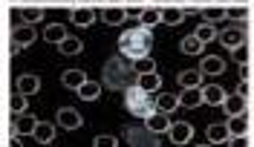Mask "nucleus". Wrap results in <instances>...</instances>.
Segmentation results:
<instances>
[{
  "instance_id": "obj_24",
  "label": "nucleus",
  "mask_w": 254,
  "mask_h": 147,
  "mask_svg": "<svg viewBox=\"0 0 254 147\" xmlns=\"http://www.w3.org/2000/svg\"><path fill=\"white\" fill-rule=\"evenodd\" d=\"M202 96H205L208 104H217V107H220V104H222V98L228 96V93L222 90L220 84H208V87H202Z\"/></svg>"
},
{
  "instance_id": "obj_16",
  "label": "nucleus",
  "mask_w": 254,
  "mask_h": 147,
  "mask_svg": "<svg viewBox=\"0 0 254 147\" xmlns=\"http://www.w3.org/2000/svg\"><path fill=\"white\" fill-rule=\"evenodd\" d=\"M228 139H231L228 124H211V127H208V142H211V145H225Z\"/></svg>"
},
{
  "instance_id": "obj_38",
  "label": "nucleus",
  "mask_w": 254,
  "mask_h": 147,
  "mask_svg": "<svg viewBox=\"0 0 254 147\" xmlns=\"http://www.w3.org/2000/svg\"><path fill=\"white\" fill-rule=\"evenodd\" d=\"M127 9V17H139L144 12V6H125Z\"/></svg>"
},
{
  "instance_id": "obj_34",
  "label": "nucleus",
  "mask_w": 254,
  "mask_h": 147,
  "mask_svg": "<svg viewBox=\"0 0 254 147\" xmlns=\"http://www.w3.org/2000/svg\"><path fill=\"white\" fill-rule=\"evenodd\" d=\"M228 17H234V20H246L249 17V6H228Z\"/></svg>"
},
{
  "instance_id": "obj_11",
  "label": "nucleus",
  "mask_w": 254,
  "mask_h": 147,
  "mask_svg": "<svg viewBox=\"0 0 254 147\" xmlns=\"http://www.w3.org/2000/svg\"><path fill=\"white\" fill-rule=\"evenodd\" d=\"M202 69H185V72H179L176 75V84L182 87V90H190V87H199L202 84Z\"/></svg>"
},
{
  "instance_id": "obj_29",
  "label": "nucleus",
  "mask_w": 254,
  "mask_h": 147,
  "mask_svg": "<svg viewBox=\"0 0 254 147\" xmlns=\"http://www.w3.org/2000/svg\"><path fill=\"white\" fill-rule=\"evenodd\" d=\"M58 49H61L64 55H78L81 49H84V44H81L78 38H69V35H66L61 44H58Z\"/></svg>"
},
{
  "instance_id": "obj_8",
  "label": "nucleus",
  "mask_w": 254,
  "mask_h": 147,
  "mask_svg": "<svg viewBox=\"0 0 254 147\" xmlns=\"http://www.w3.org/2000/svg\"><path fill=\"white\" fill-rule=\"evenodd\" d=\"M199 104H205L202 87H190V90H185V93L179 96V107H188V110H193V107H199Z\"/></svg>"
},
{
  "instance_id": "obj_31",
  "label": "nucleus",
  "mask_w": 254,
  "mask_h": 147,
  "mask_svg": "<svg viewBox=\"0 0 254 147\" xmlns=\"http://www.w3.org/2000/svg\"><path fill=\"white\" fill-rule=\"evenodd\" d=\"M196 38H199V41H202V44H211V41H214V38H220V32H217V29H214V23H202V26H199V29H196Z\"/></svg>"
},
{
  "instance_id": "obj_4",
  "label": "nucleus",
  "mask_w": 254,
  "mask_h": 147,
  "mask_svg": "<svg viewBox=\"0 0 254 147\" xmlns=\"http://www.w3.org/2000/svg\"><path fill=\"white\" fill-rule=\"evenodd\" d=\"M168 136H171L174 145H188L190 136H193V127H190L188 121H174L171 130H168Z\"/></svg>"
},
{
  "instance_id": "obj_35",
  "label": "nucleus",
  "mask_w": 254,
  "mask_h": 147,
  "mask_svg": "<svg viewBox=\"0 0 254 147\" xmlns=\"http://www.w3.org/2000/svg\"><path fill=\"white\" fill-rule=\"evenodd\" d=\"M228 142H231L234 147H252V145H254V139L249 136V133H246V136H231Z\"/></svg>"
},
{
  "instance_id": "obj_10",
  "label": "nucleus",
  "mask_w": 254,
  "mask_h": 147,
  "mask_svg": "<svg viewBox=\"0 0 254 147\" xmlns=\"http://www.w3.org/2000/svg\"><path fill=\"white\" fill-rule=\"evenodd\" d=\"M188 15V9H182V6H165L162 9V23L165 26H179L182 20Z\"/></svg>"
},
{
  "instance_id": "obj_41",
  "label": "nucleus",
  "mask_w": 254,
  "mask_h": 147,
  "mask_svg": "<svg viewBox=\"0 0 254 147\" xmlns=\"http://www.w3.org/2000/svg\"><path fill=\"white\" fill-rule=\"evenodd\" d=\"M75 3H81V6H93L95 0H75Z\"/></svg>"
},
{
  "instance_id": "obj_30",
  "label": "nucleus",
  "mask_w": 254,
  "mask_h": 147,
  "mask_svg": "<svg viewBox=\"0 0 254 147\" xmlns=\"http://www.w3.org/2000/svg\"><path fill=\"white\" fill-rule=\"evenodd\" d=\"M20 15H23L26 23H38V20H44V9H41V6H23Z\"/></svg>"
},
{
  "instance_id": "obj_27",
  "label": "nucleus",
  "mask_w": 254,
  "mask_h": 147,
  "mask_svg": "<svg viewBox=\"0 0 254 147\" xmlns=\"http://www.w3.org/2000/svg\"><path fill=\"white\" fill-rule=\"evenodd\" d=\"M44 38H47L49 44H61L64 38H66V26L64 23H49L47 29H44Z\"/></svg>"
},
{
  "instance_id": "obj_26",
  "label": "nucleus",
  "mask_w": 254,
  "mask_h": 147,
  "mask_svg": "<svg viewBox=\"0 0 254 147\" xmlns=\"http://www.w3.org/2000/svg\"><path fill=\"white\" fill-rule=\"evenodd\" d=\"M17 90L26 93V96H32V93L41 90V78H38V75H20V78H17Z\"/></svg>"
},
{
  "instance_id": "obj_32",
  "label": "nucleus",
  "mask_w": 254,
  "mask_h": 147,
  "mask_svg": "<svg viewBox=\"0 0 254 147\" xmlns=\"http://www.w3.org/2000/svg\"><path fill=\"white\" fill-rule=\"evenodd\" d=\"M231 58H234V61H237L240 66H243V64H249V58H252V49L246 47V44H240V47L231 49Z\"/></svg>"
},
{
  "instance_id": "obj_12",
  "label": "nucleus",
  "mask_w": 254,
  "mask_h": 147,
  "mask_svg": "<svg viewBox=\"0 0 254 147\" xmlns=\"http://www.w3.org/2000/svg\"><path fill=\"white\" fill-rule=\"evenodd\" d=\"M222 110H225V115H237V113H246V98L240 96V93H234V96H225L220 104Z\"/></svg>"
},
{
  "instance_id": "obj_3",
  "label": "nucleus",
  "mask_w": 254,
  "mask_h": 147,
  "mask_svg": "<svg viewBox=\"0 0 254 147\" xmlns=\"http://www.w3.org/2000/svg\"><path fill=\"white\" fill-rule=\"evenodd\" d=\"M32 41H35V29H32V23H23V26H15L12 29V49H20V47H29Z\"/></svg>"
},
{
  "instance_id": "obj_20",
  "label": "nucleus",
  "mask_w": 254,
  "mask_h": 147,
  "mask_svg": "<svg viewBox=\"0 0 254 147\" xmlns=\"http://www.w3.org/2000/svg\"><path fill=\"white\" fill-rule=\"evenodd\" d=\"M199 69H202V72H208V75H220L222 69H225V61H222L220 55H208V58H202Z\"/></svg>"
},
{
  "instance_id": "obj_9",
  "label": "nucleus",
  "mask_w": 254,
  "mask_h": 147,
  "mask_svg": "<svg viewBox=\"0 0 254 147\" xmlns=\"http://www.w3.org/2000/svg\"><path fill=\"white\" fill-rule=\"evenodd\" d=\"M101 20H104L107 26H119V23H125V20H127V9H125V6H104Z\"/></svg>"
},
{
  "instance_id": "obj_23",
  "label": "nucleus",
  "mask_w": 254,
  "mask_h": 147,
  "mask_svg": "<svg viewBox=\"0 0 254 147\" xmlns=\"http://www.w3.org/2000/svg\"><path fill=\"white\" fill-rule=\"evenodd\" d=\"M75 93H78V98H84V101H95V98L101 96V84L98 81H84Z\"/></svg>"
},
{
  "instance_id": "obj_37",
  "label": "nucleus",
  "mask_w": 254,
  "mask_h": 147,
  "mask_svg": "<svg viewBox=\"0 0 254 147\" xmlns=\"http://www.w3.org/2000/svg\"><path fill=\"white\" fill-rule=\"evenodd\" d=\"M95 147H116V139L113 136H98L95 139Z\"/></svg>"
},
{
  "instance_id": "obj_15",
  "label": "nucleus",
  "mask_w": 254,
  "mask_h": 147,
  "mask_svg": "<svg viewBox=\"0 0 254 147\" xmlns=\"http://www.w3.org/2000/svg\"><path fill=\"white\" fill-rule=\"evenodd\" d=\"M139 87H142L144 93H156V90H162V75H159L156 69L153 72H142L139 75Z\"/></svg>"
},
{
  "instance_id": "obj_33",
  "label": "nucleus",
  "mask_w": 254,
  "mask_h": 147,
  "mask_svg": "<svg viewBox=\"0 0 254 147\" xmlns=\"http://www.w3.org/2000/svg\"><path fill=\"white\" fill-rule=\"evenodd\" d=\"M153 69H156V61H153L150 55L136 58V75H142V72H153Z\"/></svg>"
},
{
  "instance_id": "obj_39",
  "label": "nucleus",
  "mask_w": 254,
  "mask_h": 147,
  "mask_svg": "<svg viewBox=\"0 0 254 147\" xmlns=\"http://www.w3.org/2000/svg\"><path fill=\"white\" fill-rule=\"evenodd\" d=\"M240 78H252V69H249V64H243V69H240Z\"/></svg>"
},
{
  "instance_id": "obj_7",
  "label": "nucleus",
  "mask_w": 254,
  "mask_h": 147,
  "mask_svg": "<svg viewBox=\"0 0 254 147\" xmlns=\"http://www.w3.org/2000/svg\"><path fill=\"white\" fill-rule=\"evenodd\" d=\"M72 23L75 26H93L95 23V9L93 6H81V3H75V9H72Z\"/></svg>"
},
{
  "instance_id": "obj_5",
  "label": "nucleus",
  "mask_w": 254,
  "mask_h": 147,
  "mask_svg": "<svg viewBox=\"0 0 254 147\" xmlns=\"http://www.w3.org/2000/svg\"><path fill=\"white\" fill-rule=\"evenodd\" d=\"M220 41H222V47L234 49V47H240V44H246V29H243V26H228V29L220 32Z\"/></svg>"
},
{
  "instance_id": "obj_17",
  "label": "nucleus",
  "mask_w": 254,
  "mask_h": 147,
  "mask_svg": "<svg viewBox=\"0 0 254 147\" xmlns=\"http://www.w3.org/2000/svg\"><path fill=\"white\" fill-rule=\"evenodd\" d=\"M139 23H142L144 29H153L156 23H162V9H156V6H144V12L139 15Z\"/></svg>"
},
{
  "instance_id": "obj_25",
  "label": "nucleus",
  "mask_w": 254,
  "mask_h": 147,
  "mask_svg": "<svg viewBox=\"0 0 254 147\" xmlns=\"http://www.w3.org/2000/svg\"><path fill=\"white\" fill-rule=\"evenodd\" d=\"M26 93H20V90H17V93H12V96H9V113L12 115H20V113H26V107H29V104H26Z\"/></svg>"
},
{
  "instance_id": "obj_19",
  "label": "nucleus",
  "mask_w": 254,
  "mask_h": 147,
  "mask_svg": "<svg viewBox=\"0 0 254 147\" xmlns=\"http://www.w3.org/2000/svg\"><path fill=\"white\" fill-rule=\"evenodd\" d=\"M176 107H179V96H174V93H159L156 98V110H162V113H174Z\"/></svg>"
},
{
  "instance_id": "obj_6",
  "label": "nucleus",
  "mask_w": 254,
  "mask_h": 147,
  "mask_svg": "<svg viewBox=\"0 0 254 147\" xmlns=\"http://www.w3.org/2000/svg\"><path fill=\"white\" fill-rule=\"evenodd\" d=\"M58 124H61L64 130H78L81 127V113L72 110V107H61V110H58Z\"/></svg>"
},
{
  "instance_id": "obj_1",
  "label": "nucleus",
  "mask_w": 254,
  "mask_h": 147,
  "mask_svg": "<svg viewBox=\"0 0 254 147\" xmlns=\"http://www.w3.org/2000/svg\"><path fill=\"white\" fill-rule=\"evenodd\" d=\"M150 44H153V38H150V29H144V26H133V29H127V32L122 35V41H119L122 52L130 55V58H142V55H147Z\"/></svg>"
},
{
  "instance_id": "obj_14",
  "label": "nucleus",
  "mask_w": 254,
  "mask_h": 147,
  "mask_svg": "<svg viewBox=\"0 0 254 147\" xmlns=\"http://www.w3.org/2000/svg\"><path fill=\"white\" fill-rule=\"evenodd\" d=\"M228 130H231V136H246V133L252 130V121H249V115H246V113L231 115V121H228Z\"/></svg>"
},
{
  "instance_id": "obj_28",
  "label": "nucleus",
  "mask_w": 254,
  "mask_h": 147,
  "mask_svg": "<svg viewBox=\"0 0 254 147\" xmlns=\"http://www.w3.org/2000/svg\"><path fill=\"white\" fill-rule=\"evenodd\" d=\"M202 47H205V44H202L196 35H190V38H182V41H179V49H182L185 55H199Z\"/></svg>"
},
{
  "instance_id": "obj_40",
  "label": "nucleus",
  "mask_w": 254,
  "mask_h": 147,
  "mask_svg": "<svg viewBox=\"0 0 254 147\" xmlns=\"http://www.w3.org/2000/svg\"><path fill=\"white\" fill-rule=\"evenodd\" d=\"M107 6H125V0H107Z\"/></svg>"
},
{
  "instance_id": "obj_22",
  "label": "nucleus",
  "mask_w": 254,
  "mask_h": 147,
  "mask_svg": "<svg viewBox=\"0 0 254 147\" xmlns=\"http://www.w3.org/2000/svg\"><path fill=\"white\" fill-rule=\"evenodd\" d=\"M32 139L41 142V145H49V142L55 139V127L47 124V121H38V127H35V133H32Z\"/></svg>"
},
{
  "instance_id": "obj_21",
  "label": "nucleus",
  "mask_w": 254,
  "mask_h": 147,
  "mask_svg": "<svg viewBox=\"0 0 254 147\" xmlns=\"http://www.w3.org/2000/svg\"><path fill=\"white\" fill-rule=\"evenodd\" d=\"M202 17H205V23H217V20H225L228 17V9L211 3V6H202Z\"/></svg>"
},
{
  "instance_id": "obj_36",
  "label": "nucleus",
  "mask_w": 254,
  "mask_h": 147,
  "mask_svg": "<svg viewBox=\"0 0 254 147\" xmlns=\"http://www.w3.org/2000/svg\"><path fill=\"white\" fill-rule=\"evenodd\" d=\"M237 93H240L243 98H249V96H252V78H243V81L237 84Z\"/></svg>"
},
{
  "instance_id": "obj_13",
  "label": "nucleus",
  "mask_w": 254,
  "mask_h": 147,
  "mask_svg": "<svg viewBox=\"0 0 254 147\" xmlns=\"http://www.w3.org/2000/svg\"><path fill=\"white\" fill-rule=\"evenodd\" d=\"M35 127H38V118L29 115V113H20L15 118V133H17V136H32Z\"/></svg>"
},
{
  "instance_id": "obj_18",
  "label": "nucleus",
  "mask_w": 254,
  "mask_h": 147,
  "mask_svg": "<svg viewBox=\"0 0 254 147\" xmlns=\"http://www.w3.org/2000/svg\"><path fill=\"white\" fill-rule=\"evenodd\" d=\"M84 81H87V75H84L81 69H66V72L61 75V84L66 87V90H78Z\"/></svg>"
},
{
  "instance_id": "obj_2",
  "label": "nucleus",
  "mask_w": 254,
  "mask_h": 147,
  "mask_svg": "<svg viewBox=\"0 0 254 147\" xmlns=\"http://www.w3.org/2000/svg\"><path fill=\"white\" fill-rule=\"evenodd\" d=\"M144 127L150 133H168L171 130V118H168V113H162V110H153L150 115H144Z\"/></svg>"
}]
</instances>
